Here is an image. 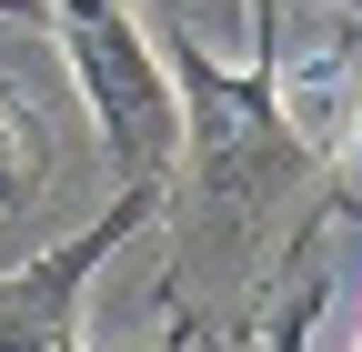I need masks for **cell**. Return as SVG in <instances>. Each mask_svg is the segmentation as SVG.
I'll return each mask as SVG.
<instances>
[{
  "label": "cell",
  "instance_id": "cell-1",
  "mask_svg": "<svg viewBox=\"0 0 362 352\" xmlns=\"http://www.w3.org/2000/svg\"><path fill=\"white\" fill-rule=\"evenodd\" d=\"M51 40L71 51V81L90 121L111 141L121 192H151L171 182V151H181V91H171V61L151 51V30L131 0H51Z\"/></svg>",
  "mask_w": 362,
  "mask_h": 352
},
{
  "label": "cell",
  "instance_id": "cell-2",
  "mask_svg": "<svg viewBox=\"0 0 362 352\" xmlns=\"http://www.w3.org/2000/svg\"><path fill=\"white\" fill-rule=\"evenodd\" d=\"M151 211V192H121L101 222H81L71 242H51L40 262L0 272V352H81V302H90V272L131 242V222Z\"/></svg>",
  "mask_w": 362,
  "mask_h": 352
},
{
  "label": "cell",
  "instance_id": "cell-3",
  "mask_svg": "<svg viewBox=\"0 0 362 352\" xmlns=\"http://www.w3.org/2000/svg\"><path fill=\"white\" fill-rule=\"evenodd\" d=\"M30 201V131L11 121V101H0V211Z\"/></svg>",
  "mask_w": 362,
  "mask_h": 352
},
{
  "label": "cell",
  "instance_id": "cell-4",
  "mask_svg": "<svg viewBox=\"0 0 362 352\" xmlns=\"http://www.w3.org/2000/svg\"><path fill=\"white\" fill-rule=\"evenodd\" d=\"M0 20H30V30H51V0H0Z\"/></svg>",
  "mask_w": 362,
  "mask_h": 352
}]
</instances>
